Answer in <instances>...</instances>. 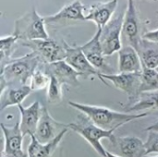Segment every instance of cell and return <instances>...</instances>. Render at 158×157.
<instances>
[{"instance_id":"cell-1","label":"cell","mask_w":158,"mask_h":157,"mask_svg":"<svg viewBox=\"0 0 158 157\" xmlns=\"http://www.w3.org/2000/svg\"><path fill=\"white\" fill-rule=\"evenodd\" d=\"M69 105L80 111L81 114H84L93 123L106 130H117L123 125L140 118H143L149 114L148 112L140 114H131L127 112L123 113L105 106L86 105L73 101H69Z\"/></svg>"},{"instance_id":"cell-2","label":"cell","mask_w":158,"mask_h":157,"mask_svg":"<svg viewBox=\"0 0 158 157\" xmlns=\"http://www.w3.org/2000/svg\"><path fill=\"white\" fill-rule=\"evenodd\" d=\"M43 63L42 59L34 52L10 60L7 64L1 67V91L8 85H27L34 70Z\"/></svg>"},{"instance_id":"cell-3","label":"cell","mask_w":158,"mask_h":157,"mask_svg":"<svg viewBox=\"0 0 158 157\" xmlns=\"http://www.w3.org/2000/svg\"><path fill=\"white\" fill-rule=\"evenodd\" d=\"M68 126L69 130L82 137L100 156L106 157L107 151L101 143V141L104 139L111 141L115 137V130H106L96 126L84 114L78 116L76 121L68 124Z\"/></svg>"},{"instance_id":"cell-4","label":"cell","mask_w":158,"mask_h":157,"mask_svg":"<svg viewBox=\"0 0 158 157\" xmlns=\"http://www.w3.org/2000/svg\"><path fill=\"white\" fill-rule=\"evenodd\" d=\"M44 18L39 15L35 7L15 20L13 34L22 42L49 39L45 29Z\"/></svg>"},{"instance_id":"cell-5","label":"cell","mask_w":158,"mask_h":157,"mask_svg":"<svg viewBox=\"0 0 158 157\" xmlns=\"http://www.w3.org/2000/svg\"><path fill=\"white\" fill-rule=\"evenodd\" d=\"M99 79L106 85H108L106 81L112 83L117 89L122 91L128 95V105L134 104L141 92V82H142V72L140 73H118V74H105L100 73Z\"/></svg>"},{"instance_id":"cell-6","label":"cell","mask_w":158,"mask_h":157,"mask_svg":"<svg viewBox=\"0 0 158 157\" xmlns=\"http://www.w3.org/2000/svg\"><path fill=\"white\" fill-rule=\"evenodd\" d=\"M123 19L124 14H119L101 29L100 43L106 56H112L123 47L121 43Z\"/></svg>"},{"instance_id":"cell-7","label":"cell","mask_w":158,"mask_h":157,"mask_svg":"<svg viewBox=\"0 0 158 157\" xmlns=\"http://www.w3.org/2000/svg\"><path fill=\"white\" fill-rule=\"evenodd\" d=\"M22 45L29 47L32 50L45 64H50L66 58V49L62 41V43L53 40H33L28 42H22Z\"/></svg>"},{"instance_id":"cell-8","label":"cell","mask_w":158,"mask_h":157,"mask_svg":"<svg viewBox=\"0 0 158 157\" xmlns=\"http://www.w3.org/2000/svg\"><path fill=\"white\" fill-rule=\"evenodd\" d=\"M106 151L119 157H145V143L135 136H115Z\"/></svg>"},{"instance_id":"cell-9","label":"cell","mask_w":158,"mask_h":157,"mask_svg":"<svg viewBox=\"0 0 158 157\" xmlns=\"http://www.w3.org/2000/svg\"><path fill=\"white\" fill-rule=\"evenodd\" d=\"M65 49H66V58L65 61L72 67L81 77L84 79L97 77L99 78V74L101 73L97 70L87 59L83 52L81 51V46L78 45H69L65 41H63Z\"/></svg>"},{"instance_id":"cell-10","label":"cell","mask_w":158,"mask_h":157,"mask_svg":"<svg viewBox=\"0 0 158 157\" xmlns=\"http://www.w3.org/2000/svg\"><path fill=\"white\" fill-rule=\"evenodd\" d=\"M122 36L127 40L129 45H131L136 50L138 49L143 36H141V23L134 0H128L122 25Z\"/></svg>"},{"instance_id":"cell-11","label":"cell","mask_w":158,"mask_h":157,"mask_svg":"<svg viewBox=\"0 0 158 157\" xmlns=\"http://www.w3.org/2000/svg\"><path fill=\"white\" fill-rule=\"evenodd\" d=\"M0 127L4 136L2 157H28V154L22 149L24 136L21 132L19 122H17L12 127L1 123Z\"/></svg>"},{"instance_id":"cell-12","label":"cell","mask_w":158,"mask_h":157,"mask_svg":"<svg viewBox=\"0 0 158 157\" xmlns=\"http://www.w3.org/2000/svg\"><path fill=\"white\" fill-rule=\"evenodd\" d=\"M68 128V124L56 121L54 118H52L47 107L43 106L34 136L41 143L45 144L53 141L60 134L61 131Z\"/></svg>"},{"instance_id":"cell-13","label":"cell","mask_w":158,"mask_h":157,"mask_svg":"<svg viewBox=\"0 0 158 157\" xmlns=\"http://www.w3.org/2000/svg\"><path fill=\"white\" fill-rule=\"evenodd\" d=\"M43 68L49 76L55 77L62 85L65 84L74 88L80 86V74L72 67H70L65 60L50 64L44 63Z\"/></svg>"},{"instance_id":"cell-14","label":"cell","mask_w":158,"mask_h":157,"mask_svg":"<svg viewBox=\"0 0 158 157\" xmlns=\"http://www.w3.org/2000/svg\"><path fill=\"white\" fill-rule=\"evenodd\" d=\"M118 6V0H109L106 2H98L85 10V20L95 23L97 28L105 27L113 18Z\"/></svg>"},{"instance_id":"cell-15","label":"cell","mask_w":158,"mask_h":157,"mask_svg":"<svg viewBox=\"0 0 158 157\" xmlns=\"http://www.w3.org/2000/svg\"><path fill=\"white\" fill-rule=\"evenodd\" d=\"M86 7L80 0H75L72 3L62 7L54 15L45 16L44 21L46 24L66 23L69 21H81L85 20Z\"/></svg>"},{"instance_id":"cell-16","label":"cell","mask_w":158,"mask_h":157,"mask_svg":"<svg viewBox=\"0 0 158 157\" xmlns=\"http://www.w3.org/2000/svg\"><path fill=\"white\" fill-rule=\"evenodd\" d=\"M101 29L97 28L95 34L85 43L83 45L81 46V51L89 60V62L97 69H108V65L106 62V56L104 55V51L100 43V35H101ZM101 72V71H100Z\"/></svg>"},{"instance_id":"cell-17","label":"cell","mask_w":158,"mask_h":157,"mask_svg":"<svg viewBox=\"0 0 158 157\" xmlns=\"http://www.w3.org/2000/svg\"><path fill=\"white\" fill-rule=\"evenodd\" d=\"M42 105L40 102L35 101L30 106L24 107L22 105H18L19 114H20V120L19 126L23 136L34 135L36 132L37 125L41 117L42 112Z\"/></svg>"},{"instance_id":"cell-18","label":"cell","mask_w":158,"mask_h":157,"mask_svg":"<svg viewBox=\"0 0 158 157\" xmlns=\"http://www.w3.org/2000/svg\"><path fill=\"white\" fill-rule=\"evenodd\" d=\"M118 71L120 73H140L143 65L138 51L131 45L123 46L118 52Z\"/></svg>"},{"instance_id":"cell-19","label":"cell","mask_w":158,"mask_h":157,"mask_svg":"<svg viewBox=\"0 0 158 157\" xmlns=\"http://www.w3.org/2000/svg\"><path fill=\"white\" fill-rule=\"evenodd\" d=\"M31 92L32 90L30 85H18L17 87H13L12 85L6 86L1 91L0 111H4L10 106L21 105Z\"/></svg>"},{"instance_id":"cell-20","label":"cell","mask_w":158,"mask_h":157,"mask_svg":"<svg viewBox=\"0 0 158 157\" xmlns=\"http://www.w3.org/2000/svg\"><path fill=\"white\" fill-rule=\"evenodd\" d=\"M69 129H65L63 131L60 132L58 136H56L53 141L48 143L43 144L41 143L34 135L31 136V143L28 146V157H51L54 154L65 135L68 133Z\"/></svg>"},{"instance_id":"cell-21","label":"cell","mask_w":158,"mask_h":157,"mask_svg":"<svg viewBox=\"0 0 158 157\" xmlns=\"http://www.w3.org/2000/svg\"><path fill=\"white\" fill-rule=\"evenodd\" d=\"M156 109H158V91L142 93L134 104L125 106L127 113L131 114L146 113L143 111H153Z\"/></svg>"},{"instance_id":"cell-22","label":"cell","mask_w":158,"mask_h":157,"mask_svg":"<svg viewBox=\"0 0 158 157\" xmlns=\"http://www.w3.org/2000/svg\"><path fill=\"white\" fill-rule=\"evenodd\" d=\"M143 65L148 68L156 69L158 68V44L151 41L142 39L137 49Z\"/></svg>"},{"instance_id":"cell-23","label":"cell","mask_w":158,"mask_h":157,"mask_svg":"<svg viewBox=\"0 0 158 157\" xmlns=\"http://www.w3.org/2000/svg\"><path fill=\"white\" fill-rule=\"evenodd\" d=\"M19 41L18 37L13 33L7 36H3L0 39V60L1 67L7 64L11 59V56L14 52L15 45Z\"/></svg>"},{"instance_id":"cell-24","label":"cell","mask_w":158,"mask_h":157,"mask_svg":"<svg viewBox=\"0 0 158 157\" xmlns=\"http://www.w3.org/2000/svg\"><path fill=\"white\" fill-rule=\"evenodd\" d=\"M158 91V71L154 68L143 67L142 71V82L140 92H155Z\"/></svg>"},{"instance_id":"cell-25","label":"cell","mask_w":158,"mask_h":157,"mask_svg":"<svg viewBox=\"0 0 158 157\" xmlns=\"http://www.w3.org/2000/svg\"><path fill=\"white\" fill-rule=\"evenodd\" d=\"M40 66L34 70L30 81L31 82L30 86L32 91H40V90L47 89L50 82V76Z\"/></svg>"},{"instance_id":"cell-26","label":"cell","mask_w":158,"mask_h":157,"mask_svg":"<svg viewBox=\"0 0 158 157\" xmlns=\"http://www.w3.org/2000/svg\"><path fill=\"white\" fill-rule=\"evenodd\" d=\"M62 84L53 76H50V82L47 87L46 99L50 104H59L63 99Z\"/></svg>"},{"instance_id":"cell-27","label":"cell","mask_w":158,"mask_h":157,"mask_svg":"<svg viewBox=\"0 0 158 157\" xmlns=\"http://www.w3.org/2000/svg\"><path fill=\"white\" fill-rule=\"evenodd\" d=\"M144 143L146 149V155L151 154L158 155V132L148 131L147 140Z\"/></svg>"},{"instance_id":"cell-28","label":"cell","mask_w":158,"mask_h":157,"mask_svg":"<svg viewBox=\"0 0 158 157\" xmlns=\"http://www.w3.org/2000/svg\"><path fill=\"white\" fill-rule=\"evenodd\" d=\"M143 38L158 44V29L146 31L144 34H143Z\"/></svg>"},{"instance_id":"cell-29","label":"cell","mask_w":158,"mask_h":157,"mask_svg":"<svg viewBox=\"0 0 158 157\" xmlns=\"http://www.w3.org/2000/svg\"><path fill=\"white\" fill-rule=\"evenodd\" d=\"M145 130H146V131H155V132H158V121L157 122H156L155 124L151 125L150 127L146 128Z\"/></svg>"},{"instance_id":"cell-30","label":"cell","mask_w":158,"mask_h":157,"mask_svg":"<svg viewBox=\"0 0 158 157\" xmlns=\"http://www.w3.org/2000/svg\"><path fill=\"white\" fill-rule=\"evenodd\" d=\"M106 157H119L118 156V155H114V154H112V153H110V152H106Z\"/></svg>"},{"instance_id":"cell-31","label":"cell","mask_w":158,"mask_h":157,"mask_svg":"<svg viewBox=\"0 0 158 157\" xmlns=\"http://www.w3.org/2000/svg\"><path fill=\"white\" fill-rule=\"evenodd\" d=\"M145 157H158V155H156V156H149V155H146Z\"/></svg>"},{"instance_id":"cell-32","label":"cell","mask_w":158,"mask_h":157,"mask_svg":"<svg viewBox=\"0 0 158 157\" xmlns=\"http://www.w3.org/2000/svg\"><path fill=\"white\" fill-rule=\"evenodd\" d=\"M156 14H157V16H158V11H156Z\"/></svg>"},{"instance_id":"cell-33","label":"cell","mask_w":158,"mask_h":157,"mask_svg":"<svg viewBox=\"0 0 158 157\" xmlns=\"http://www.w3.org/2000/svg\"><path fill=\"white\" fill-rule=\"evenodd\" d=\"M153 1H157V0H153Z\"/></svg>"},{"instance_id":"cell-34","label":"cell","mask_w":158,"mask_h":157,"mask_svg":"<svg viewBox=\"0 0 158 157\" xmlns=\"http://www.w3.org/2000/svg\"><path fill=\"white\" fill-rule=\"evenodd\" d=\"M156 70H157V71H158V68H156Z\"/></svg>"}]
</instances>
